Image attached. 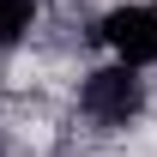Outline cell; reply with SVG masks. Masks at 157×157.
Listing matches in <instances>:
<instances>
[{
    "mask_svg": "<svg viewBox=\"0 0 157 157\" xmlns=\"http://www.w3.org/2000/svg\"><path fill=\"white\" fill-rule=\"evenodd\" d=\"M78 109L97 121V127H127V121H139V109H145V78H139V67H127V60L97 67V73L85 78V91H78Z\"/></svg>",
    "mask_w": 157,
    "mask_h": 157,
    "instance_id": "6da1fadb",
    "label": "cell"
},
{
    "mask_svg": "<svg viewBox=\"0 0 157 157\" xmlns=\"http://www.w3.org/2000/svg\"><path fill=\"white\" fill-rule=\"evenodd\" d=\"M97 36L115 48V60H127V67H151V60H157V6H151V0L115 6V12L97 24Z\"/></svg>",
    "mask_w": 157,
    "mask_h": 157,
    "instance_id": "7a4b0ae2",
    "label": "cell"
},
{
    "mask_svg": "<svg viewBox=\"0 0 157 157\" xmlns=\"http://www.w3.org/2000/svg\"><path fill=\"white\" fill-rule=\"evenodd\" d=\"M30 18H36V0H0V48H12V42H24Z\"/></svg>",
    "mask_w": 157,
    "mask_h": 157,
    "instance_id": "3957f363",
    "label": "cell"
}]
</instances>
